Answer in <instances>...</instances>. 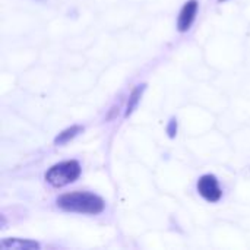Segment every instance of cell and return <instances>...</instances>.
<instances>
[{"instance_id":"obj_5","label":"cell","mask_w":250,"mask_h":250,"mask_svg":"<svg viewBox=\"0 0 250 250\" xmlns=\"http://www.w3.org/2000/svg\"><path fill=\"white\" fill-rule=\"evenodd\" d=\"M0 249L3 250H32L40 249V245L32 240H22V239H4L0 243Z\"/></svg>"},{"instance_id":"obj_2","label":"cell","mask_w":250,"mask_h":250,"mask_svg":"<svg viewBox=\"0 0 250 250\" xmlns=\"http://www.w3.org/2000/svg\"><path fill=\"white\" fill-rule=\"evenodd\" d=\"M81 176V166L78 161H63L53 166L45 173V180L54 188H63L73 183Z\"/></svg>"},{"instance_id":"obj_4","label":"cell","mask_w":250,"mask_h":250,"mask_svg":"<svg viewBox=\"0 0 250 250\" xmlns=\"http://www.w3.org/2000/svg\"><path fill=\"white\" fill-rule=\"evenodd\" d=\"M196 12H198V1L196 0H189L188 3H185L182 12L179 15V19H177V29L180 32L189 31V28L192 26V23L195 21Z\"/></svg>"},{"instance_id":"obj_3","label":"cell","mask_w":250,"mask_h":250,"mask_svg":"<svg viewBox=\"0 0 250 250\" xmlns=\"http://www.w3.org/2000/svg\"><path fill=\"white\" fill-rule=\"evenodd\" d=\"M198 192L208 202H217L221 199V195H223V192L218 186V180L212 174H205L199 179Z\"/></svg>"},{"instance_id":"obj_9","label":"cell","mask_w":250,"mask_h":250,"mask_svg":"<svg viewBox=\"0 0 250 250\" xmlns=\"http://www.w3.org/2000/svg\"><path fill=\"white\" fill-rule=\"evenodd\" d=\"M221 1H223V0H221Z\"/></svg>"},{"instance_id":"obj_6","label":"cell","mask_w":250,"mask_h":250,"mask_svg":"<svg viewBox=\"0 0 250 250\" xmlns=\"http://www.w3.org/2000/svg\"><path fill=\"white\" fill-rule=\"evenodd\" d=\"M145 83H142V85H138L133 91H132V94H130V97H129V101H127V108H126V117H129L135 110H136V107H138V104H139V101H141V98H142V94H144V91H145Z\"/></svg>"},{"instance_id":"obj_7","label":"cell","mask_w":250,"mask_h":250,"mask_svg":"<svg viewBox=\"0 0 250 250\" xmlns=\"http://www.w3.org/2000/svg\"><path fill=\"white\" fill-rule=\"evenodd\" d=\"M81 130H82L81 126H72V127L63 130L62 133H59V136L54 139V144H56V145H63V144H66V142H69L70 139H73Z\"/></svg>"},{"instance_id":"obj_1","label":"cell","mask_w":250,"mask_h":250,"mask_svg":"<svg viewBox=\"0 0 250 250\" xmlns=\"http://www.w3.org/2000/svg\"><path fill=\"white\" fill-rule=\"evenodd\" d=\"M57 207L66 212H78V214H100L104 211V201L86 192H73L62 195L57 199Z\"/></svg>"},{"instance_id":"obj_8","label":"cell","mask_w":250,"mask_h":250,"mask_svg":"<svg viewBox=\"0 0 250 250\" xmlns=\"http://www.w3.org/2000/svg\"><path fill=\"white\" fill-rule=\"evenodd\" d=\"M167 132H168V136L170 138H174L176 136V132H177V122H176V119H171L170 120V125L167 127Z\"/></svg>"}]
</instances>
